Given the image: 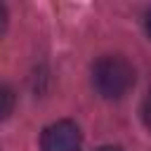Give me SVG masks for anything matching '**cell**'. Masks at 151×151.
<instances>
[{"instance_id":"1","label":"cell","mask_w":151,"mask_h":151,"mask_svg":"<svg viewBox=\"0 0 151 151\" xmlns=\"http://www.w3.org/2000/svg\"><path fill=\"white\" fill-rule=\"evenodd\" d=\"M92 83L97 92L106 99H120L134 85V68L120 54L101 57L92 68Z\"/></svg>"},{"instance_id":"5","label":"cell","mask_w":151,"mask_h":151,"mask_svg":"<svg viewBox=\"0 0 151 151\" xmlns=\"http://www.w3.org/2000/svg\"><path fill=\"white\" fill-rule=\"evenodd\" d=\"M5 28H7V9L0 5V35L5 33Z\"/></svg>"},{"instance_id":"6","label":"cell","mask_w":151,"mask_h":151,"mask_svg":"<svg viewBox=\"0 0 151 151\" xmlns=\"http://www.w3.org/2000/svg\"><path fill=\"white\" fill-rule=\"evenodd\" d=\"M144 28H146V33H149V38H151V9H149V14H146V19H144Z\"/></svg>"},{"instance_id":"2","label":"cell","mask_w":151,"mask_h":151,"mask_svg":"<svg viewBox=\"0 0 151 151\" xmlns=\"http://www.w3.org/2000/svg\"><path fill=\"white\" fill-rule=\"evenodd\" d=\"M80 142H83V134L73 120H57L47 125L40 134L42 151H78Z\"/></svg>"},{"instance_id":"7","label":"cell","mask_w":151,"mask_h":151,"mask_svg":"<svg viewBox=\"0 0 151 151\" xmlns=\"http://www.w3.org/2000/svg\"><path fill=\"white\" fill-rule=\"evenodd\" d=\"M97 151H120L118 146H101V149H97Z\"/></svg>"},{"instance_id":"3","label":"cell","mask_w":151,"mask_h":151,"mask_svg":"<svg viewBox=\"0 0 151 151\" xmlns=\"http://www.w3.org/2000/svg\"><path fill=\"white\" fill-rule=\"evenodd\" d=\"M14 109V92L5 85H0V120H5Z\"/></svg>"},{"instance_id":"4","label":"cell","mask_w":151,"mask_h":151,"mask_svg":"<svg viewBox=\"0 0 151 151\" xmlns=\"http://www.w3.org/2000/svg\"><path fill=\"white\" fill-rule=\"evenodd\" d=\"M142 120H144V125L151 130V92L146 94V99H144V104H142Z\"/></svg>"}]
</instances>
